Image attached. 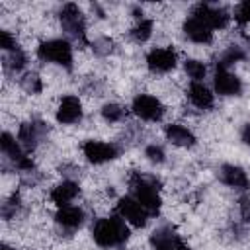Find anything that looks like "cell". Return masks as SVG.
<instances>
[{"instance_id":"cell-12","label":"cell","mask_w":250,"mask_h":250,"mask_svg":"<svg viewBox=\"0 0 250 250\" xmlns=\"http://www.w3.org/2000/svg\"><path fill=\"white\" fill-rule=\"evenodd\" d=\"M0 146H2V150L20 166V168H23V170H29V168H33V162L21 152V148L18 146V143H16V139L10 135V133H2V139H0Z\"/></svg>"},{"instance_id":"cell-20","label":"cell","mask_w":250,"mask_h":250,"mask_svg":"<svg viewBox=\"0 0 250 250\" xmlns=\"http://www.w3.org/2000/svg\"><path fill=\"white\" fill-rule=\"evenodd\" d=\"M20 141L23 143L25 148H33L35 146V141H37V125H31V123H23L20 127Z\"/></svg>"},{"instance_id":"cell-26","label":"cell","mask_w":250,"mask_h":250,"mask_svg":"<svg viewBox=\"0 0 250 250\" xmlns=\"http://www.w3.org/2000/svg\"><path fill=\"white\" fill-rule=\"evenodd\" d=\"M8 62H10V66H12V68L20 70V68L25 64V57H23V53H21L20 49H16V51H12V53H10Z\"/></svg>"},{"instance_id":"cell-19","label":"cell","mask_w":250,"mask_h":250,"mask_svg":"<svg viewBox=\"0 0 250 250\" xmlns=\"http://www.w3.org/2000/svg\"><path fill=\"white\" fill-rule=\"evenodd\" d=\"M166 137L174 145H180V146H191L195 143V137L191 135V131H188L182 125H168L166 127Z\"/></svg>"},{"instance_id":"cell-17","label":"cell","mask_w":250,"mask_h":250,"mask_svg":"<svg viewBox=\"0 0 250 250\" xmlns=\"http://www.w3.org/2000/svg\"><path fill=\"white\" fill-rule=\"evenodd\" d=\"M189 100L193 102V105H197V107H201V109H207V107L213 105V94H211V90H209L205 84H201V82H193V84L189 86Z\"/></svg>"},{"instance_id":"cell-24","label":"cell","mask_w":250,"mask_h":250,"mask_svg":"<svg viewBox=\"0 0 250 250\" xmlns=\"http://www.w3.org/2000/svg\"><path fill=\"white\" fill-rule=\"evenodd\" d=\"M102 115H104L107 121H117V119H121L123 109H121L117 104H105L104 109H102Z\"/></svg>"},{"instance_id":"cell-32","label":"cell","mask_w":250,"mask_h":250,"mask_svg":"<svg viewBox=\"0 0 250 250\" xmlns=\"http://www.w3.org/2000/svg\"><path fill=\"white\" fill-rule=\"evenodd\" d=\"M2 250H10V248H8V246H4V248H2Z\"/></svg>"},{"instance_id":"cell-28","label":"cell","mask_w":250,"mask_h":250,"mask_svg":"<svg viewBox=\"0 0 250 250\" xmlns=\"http://www.w3.org/2000/svg\"><path fill=\"white\" fill-rule=\"evenodd\" d=\"M146 156H148L152 162H162V160H164V150H162L160 146L152 145V146L146 148Z\"/></svg>"},{"instance_id":"cell-25","label":"cell","mask_w":250,"mask_h":250,"mask_svg":"<svg viewBox=\"0 0 250 250\" xmlns=\"http://www.w3.org/2000/svg\"><path fill=\"white\" fill-rule=\"evenodd\" d=\"M244 55H242V51L238 49V47H232V49H229L225 55H223V59H221V62H219V66L221 68H225L227 64H232L234 61H240Z\"/></svg>"},{"instance_id":"cell-4","label":"cell","mask_w":250,"mask_h":250,"mask_svg":"<svg viewBox=\"0 0 250 250\" xmlns=\"http://www.w3.org/2000/svg\"><path fill=\"white\" fill-rule=\"evenodd\" d=\"M117 213L121 215V219L129 221L135 227H143L146 223V217H148V211L135 197H123V199H119Z\"/></svg>"},{"instance_id":"cell-22","label":"cell","mask_w":250,"mask_h":250,"mask_svg":"<svg viewBox=\"0 0 250 250\" xmlns=\"http://www.w3.org/2000/svg\"><path fill=\"white\" fill-rule=\"evenodd\" d=\"M186 72L195 80V82H199L203 76H205V66H203V62H199V61H186Z\"/></svg>"},{"instance_id":"cell-29","label":"cell","mask_w":250,"mask_h":250,"mask_svg":"<svg viewBox=\"0 0 250 250\" xmlns=\"http://www.w3.org/2000/svg\"><path fill=\"white\" fill-rule=\"evenodd\" d=\"M23 86L27 90H31V92H39L41 90V82H39V78L35 74H27L25 80H23Z\"/></svg>"},{"instance_id":"cell-18","label":"cell","mask_w":250,"mask_h":250,"mask_svg":"<svg viewBox=\"0 0 250 250\" xmlns=\"http://www.w3.org/2000/svg\"><path fill=\"white\" fill-rule=\"evenodd\" d=\"M84 219V213L82 209L78 207H72V205H66V207H61L57 211V223L62 225V227H68V229H74L82 223Z\"/></svg>"},{"instance_id":"cell-2","label":"cell","mask_w":250,"mask_h":250,"mask_svg":"<svg viewBox=\"0 0 250 250\" xmlns=\"http://www.w3.org/2000/svg\"><path fill=\"white\" fill-rule=\"evenodd\" d=\"M37 55L43 61H51V62L62 64L66 68L72 62V49H70L68 41H64V39H49V41L41 43L37 49Z\"/></svg>"},{"instance_id":"cell-27","label":"cell","mask_w":250,"mask_h":250,"mask_svg":"<svg viewBox=\"0 0 250 250\" xmlns=\"http://www.w3.org/2000/svg\"><path fill=\"white\" fill-rule=\"evenodd\" d=\"M0 47L4 51H10V53L16 51V41L8 31H0Z\"/></svg>"},{"instance_id":"cell-5","label":"cell","mask_w":250,"mask_h":250,"mask_svg":"<svg viewBox=\"0 0 250 250\" xmlns=\"http://www.w3.org/2000/svg\"><path fill=\"white\" fill-rule=\"evenodd\" d=\"M133 111H135L141 119L156 121V119L162 117V104H160L154 96L139 94V96L133 100Z\"/></svg>"},{"instance_id":"cell-13","label":"cell","mask_w":250,"mask_h":250,"mask_svg":"<svg viewBox=\"0 0 250 250\" xmlns=\"http://www.w3.org/2000/svg\"><path fill=\"white\" fill-rule=\"evenodd\" d=\"M82 115V107H80V102L76 96H64L59 104V109H57V119L61 123H74L78 121Z\"/></svg>"},{"instance_id":"cell-30","label":"cell","mask_w":250,"mask_h":250,"mask_svg":"<svg viewBox=\"0 0 250 250\" xmlns=\"http://www.w3.org/2000/svg\"><path fill=\"white\" fill-rule=\"evenodd\" d=\"M242 215L246 221H250V199H242Z\"/></svg>"},{"instance_id":"cell-11","label":"cell","mask_w":250,"mask_h":250,"mask_svg":"<svg viewBox=\"0 0 250 250\" xmlns=\"http://www.w3.org/2000/svg\"><path fill=\"white\" fill-rule=\"evenodd\" d=\"M193 16H197L199 20H203L211 29L225 27L227 21H229V16H227L225 10H221V8H211V6H207V4H199V6H195Z\"/></svg>"},{"instance_id":"cell-23","label":"cell","mask_w":250,"mask_h":250,"mask_svg":"<svg viewBox=\"0 0 250 250\" xmlns=\"http://www.w3.org/2000/svg\"><path fill=\"white\" fill-rule=\"evenodd\" d=\"M234 20H236L240 25L250 23V0L242 2V4L236 8V12H234Z\"/></svg>"},{"instance_id":"cell-15","label":"cell","mask_w":250,"mask_h":250,"mask_svg":"<svg viewBox=\"0 0 250 250\" xmlns=\"http://www.w3.org/2000/svg\"><path fill=\"white\" fill-rule=\"evenodd\" d=\"M219 176H221V180H223L227 186H230V188H240V189L248 188V178H246V174L242 172V168H238V166L225 164V166L221 168Z\"/></svg>"},{"instance_id":"cell-7","label":"cell","mask_w":250,"mask_h":250,"mask_svg":"<svg viewBox=\"0 0 250 250\" xmlns=\"http://www.w3.org/2000/svg\"><path fill=\"white\" fill-rule=\"evenodd\" d=\"M84 154L90 162L94 164H102V162H107L111 158L117 156V148L109 143H102V141H88L84 145Z\"/></svg>"},{"instance_id":"cell-31","label":"cell","mask_w":250,"mask_h":250,"mask_svg":"<svg viewBox=\"0 0 250 250\" xmlns=\"http://www.w3.org/2000/svg\"><path fill=\"white\" fill-rule=\"evenodd\" d=\"M242 141L250 146V125H246V127L242 129Z\"/></svg>"},{"instance_id":"cell-8","label":"cell","mask_w":250,"mask_h":250,"mask_svg":"<svg viewBox=\"0 0 250 250\" xmlns=\"http://www.w3.org/2000/svg\"><path fill=\"white\" fill-rule=\"evenodd\" d=\"M215 90L223 96H236L242 90V82L236 74L229 72L227 68H217L215 72Z\"/></svg>"},{"instance_id":"cell-1","label":"cell","mask_w":250,"mask_h":250,"mask_svg":"<svg viewBox=\"0 0 250 250\" xmlns=\"http://www.w3.org/2000/svg\"><path fill=\"white\" fill-rule=\"evenodd\" d=\"M92 232H94V240L100 246H117L125 242L129 236V229L121 217H109L98 221Z\"/></svg>"},{"instance_id":"cell-21","label":"cell","mask_w":250,"mask_h":250,"mask_svg":"<svg viewBox=\"0 0 250 250\" xmlns=\"http://www.w3.org/2000/svg\"><path fill=\"white\" fill-rule=\"evenodd\" d=\"M152 33V21L150 20H141L135 27H133V37L137 41H146Z\"/></svg>"},{"instance_id":"cell-3","label":"cell","mask_w":250,"mask_h":250,"mask_svg":"<svg viewBox=\"0 0 250 250\" xmlns=\"http://www.w3.org/2000/svg\"><path fill=\"white\" fill-rule=\"evenodd\" d=\"M131 188H133L135 199H137L148 213H156V211H158V207H160V197H158V193H156V188H154L150 182H146V180H143V178H139V176H133Z\"/></svg>"},{"instance_id":"cell-6","label":"cell","mask_w":250,"mask_h":250,"mask_svg":"<svg viewBox=\"0 0 250 250\" xmlns=\"http://www.w3.org/2000/svg\"><path fill=\"white\" fill-rule=\"evenodd\" d=\"M61 21L64 25V29L74 35L76 39H84V18H82V12L74 6V4H66L61 12Z\"/></svg>"},{"instance_id":"cell-9","label":"cell","mask_w":250,"mask_h":250,"mask_svg":"<svg viewBox=\"0 0 250 250\" xmlns=\"http://www.w3.org/2000/svg\"><path fill=\"white\" fill-rule=\"evenodd\" d=\"M184 31H186V35H188L191 41H195V43H209V41L213 39V29H211L203 20H199V18L193 16V14L186 20Z\"/></svg>"},{"instance_id":"cell-10","label":"cell","mask_w":250,"mask_h":250,"mask_svg":"<svg viewBox=\"0 0 250 250\" xmlns=\"http://www.w3.org/2000/svg\"><path fill=\"white\" fill-rule=\"evenodd\" d=\"M146 64L154 72H168L176 66V53L172 49H154L148 53Z\"/></svg>"},{"instance_id":"cell-16","label":"cell","mask_w":250,"mask_h":250,"mask_svg":"<svg viewBox=\"0 0 250 250\" xmlns=\"http://www.w3.org/2000/svg\"><path fill=\"white\" fill-rule=\"evenodd\" d=\"M76 195H78V186H76L74 182H62V184H59V186L53 189L51 199H53L59 207H66Z\"/></svg>"},{"instance_id":"cell-14","label":"cell","mask_w":250,"mask_h":250,"mask_svg":"<svg viewBox=\"0 0 250 250\" xmlns=\"http://www.w3.org/2000/svg\"><path fill=\"white\" fill-rule=\"evenodd\" d=\"M152 246L156 250H188V246L168 229H162L152 234Z\"/></svg>"}]
</instances>
